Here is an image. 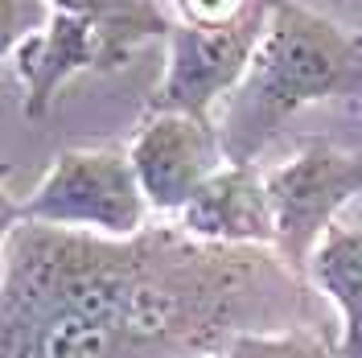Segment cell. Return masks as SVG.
I'll return each mask as SVG.
<instances>
[{
    "instance_id": "1",
    "label": "cell",
    "mask_w": 362,
    "mask_h": 358,
    "mask_svg": "<svg viewBox=\"0 0 362 358\" xmlns=\"http://www.w3.org/2000/svg\"><path fill=\"white\" fill-rule=\"evenodd\" d=\"M329 99H362V33L300 0H268L251 67L214 120L226 165H255L296 112Z\"/></svg>"
},
{
    "instance_id": "2",
    "label": "cell",
    "mask_w": 362,
    "mask_h": 358,
    "mask_svg": "<svg viewBox=\"0 0 362 358\" xmlns=\"http://www.w3.org/2000/svg\"><path fill=\"white\" fill-rule=\"evenodd\" d=\"M148 214L128 149H66L25 198H4V226L37 223L103 239H136Z\"/></svg>"
},
{
    "instance_id": "3",
    "label": "cell",
    "mask_w": 362,
    "mask_h": 358,
    "mask_svg": "<svg viewBox=\"0 0 362 358\" xmlns=\"http://www.w3.org/2000/svg\"><path fill=\"white\" fill-rule=\"evenodd\" d=\"M264 181L276 219V251L296 276H305L317 243L334 226V214L362 194V157L309 140L296 149V157L268 169Z\"/></svg>"
},
{
    "instance_id": "4",
    "label": "cell",
    "mask_w": 362,
    "mask_h": 358,
    "mask_svg": "<svg viewBox=\"0 0 362 358\" xmlns=\"http://www.w3.org/2000/svg\"><path fill=\"white\" fill-rule=\"evenodd\" d=\"M268 25V0H259L243 21L226 29H198L173 21L165 37V74L148 99V112H181L214 120V103L243 83L251 54Z\"/></svg>"
},
{
    "instance_id": "5",
    "label": "cell",
    "mask_w": 362,
    "mask_h": 358,
    "mask_svg": "<svg viewBox=\"0 0 362 358\" xmlns=\"http://www.w3.org/2000/svg\"><path fill=\"white\" fill-rule=\"evenodd\" d=\"M128 161L148 206L157 214H181L194 194L226 165V153L214 120L148 112L128 144Z\"/></svg>"
},
{
    "instance_id": "6",
    "label": "cell",
    "mask_w": 362,
    "mask_h": 358,
    "mask_svg": "<svg viewBox=\"0 0 362 358\" xmlns=\"http://www.w3.org/2000/svg\"><path fill=\"white\" fill-rule=\"evenodd\" d=\"M177 226L214 247H276L264 173L255 165H223L177 214Z\"/></svg>"
},
{
    "instance_id": "7",
    "label": "cell",
    "mask_w": 362,
    "mask_h": 358,
    "mask_svg": "<svg viewBox=\"0 0 362 358\" xmlns=\"http://www.w3.org/2000/svg\"><path fill=\"white\" fill-rule=\"evenodd\" d=\"M8 67H13V74L25 91V115L42 120L54 108L58 91L66 87L74 74L103 70V42H99L90 21L58 13L42 33L25 37L8 54Z\"/></svg>"
},
{
    "instance_id": "8",
    "label": "cell",
    "mask_w": 362,
    "mask_h": 358,
    "mask_svg": "<svg viewBox=\"0 0 362 358\" xmlns=\"http://www.w3.org/2000/svg\"><path fill=\"white\" fill-rule=\"evenodd\" d=\"M305 280L329 296L341 317V334L334 342L338 358H362V226H329Z\"/></svg>"
},
{
    "instance_id": "9",
    "label": "cell",
    "mask_w": 362,
    "mask_h": 358,
    "mask_svg": "<svg viewBox=\"0 0 362 358\" xmlns=\"http://www.w3.org/2000/svg\"><path fill=\"white\" fill-rule=\"evenodd\" d=\"M58 13L83 17L95 25L103 42V70H115L132 58L144 42L169 37L173 21L157 0H49Z\"/></svg>"
},
{
    "instance_id": "10",
    "label": "cell",
    "mask_w": 362,
    "mask_h": 358,
    "mask_svg": "<svg viewBox=\"0 0 362 358\" xmlns=\"http://www.w3.org/2000/svg\"><path fill=\"white\" fill-rule=\"evenodd\" d=\"M223 358H338V350L305 325L272 330V334H243L230 342Z\"/></svg>"
},
{
    "instance_id": "11",
    "label": "cell",
    "mask_w": 362,
    "mask_h": 358,
    "mask_svg": "<svg viewBox=\"0 0 362 358\" xmlns=\"http://www.w3.org/2000/svg\"><path fill=\"white\" fill-rule=\"evenodd\" d=\"M54 17H58V8L49 0H0V50H4V58L25 37L42 33Z\"/></svg>"
},
{
    "instance_id": "12",
    "label": "cell",
    "mask_w": 362,
    "mask_h": 358,
    "mask_svg": "<svg viewBox=\"0 0 362 358\" xmlns=\"http://www.w3.org/2000/svg\"><path fill=\"white\" fill-rule=\"evenodd\" d=\"M259 0H173L181 25H198V29H226V25L243 21Z\"/></svg>"
}]
</instances>
